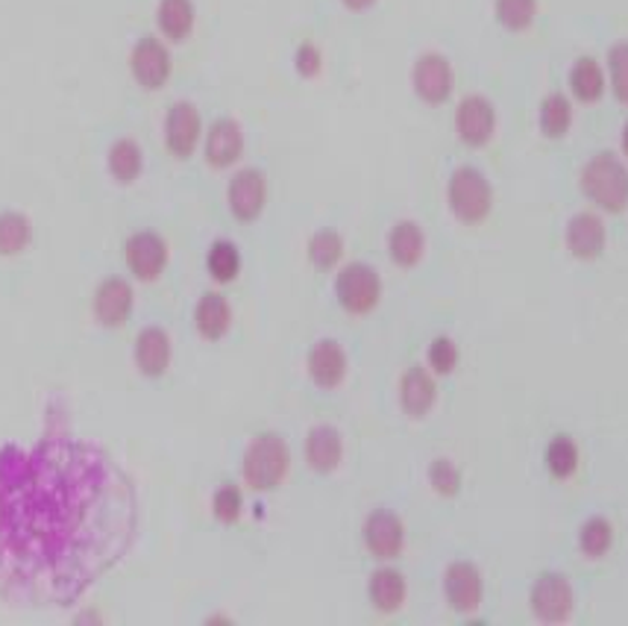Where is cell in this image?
<instances>
[{
    "mask_svg": "<svg viewBox=\"0 0 628 626\" xmlns=\"http://www.w3.org/2000/svg\"><path fill=\"white\" fill-rule=\"evenodd\" d=\"M138 529L129 477L77 438L0 450V597L68 606L118 565Z\"/></svg>",
    "mask_w": 628,
    "mask_h": 626,
    "instance_id": "6da1fadb",
    "label": "cell"
},
{
    "mask_svg": "<svg viewBox=\"0 0 628 626\" xmlns=\"http://www.w3.org/2000/svg\"><path fill=\"white\" fill-rule=\"evenodd\" d=\"M581 191L599 209L623 212L628 206V168L608 150L596 153L581 168Z\"/></svg>",
    "mask_w": 628,
    "mask_h": 626,
    "instance_id": "7a4b0ae2",
    "label": "cell"
},
{
    "mask_svg": "<svg viewBox=\"0 0 628 626\" xmlns=\"http://www.w3.org/2000/svg\"><path fill=\"white\" fill-rule=\"evenodd\" d=\"M291 467V453L282 436L262 433L250 441L244 453V483L253 491H274Z\"/></svg>",
    "mask_w": 628,
    "mask_h": 626,
    "instance_id": "3957f363",
    "label": "cell"
},
{
    "mask_svg": "<svg viewBox=\"0 0 628 626\" xmlns=\"http://www.w3.org/2000/svg\"><path fill=\"white\" fill-rule=\"evenodd\" d=\"M447 203L462 224H481L493 209L491 183L479 168L462 165L452 171L450 183H447Z\"/></svg>",
    "mask_w": 628,
    "mask_h": 626,
    "instance_id": "277c9868",
    "label": "cell"
},
{
    "mask_svg": "<svg viewBox=\"0 0 628 626\" xmlns=\"http://www.w3.org/2000/svg\"><path fill=\"white\" fill-rule=\"evenodd\" d=\"M335 298L350 315H367L382 298V279L370 265L353 262L335 277Z\"/></svg>",
    "mask_w": 628,
    "mask_h": 626,
    "instance_id": "5b68a950",
    "label": "cell"
},
{
    "mask_svg": "<svg viewBox=\"0 0 628 626\" xmlns=\"http://www.w3.org/2000/svg\"><path fill=\"white\" fill-rule=\"evenodd\" d=\"M412 86L414 95L429 103V107H441L452 98V89H455V71H452V62L438 53V50H429L417 57L412 68Z\"/></svg>",
    "mask_w": 628,
    "mask_h": 626,
    "instance_id": "8992f818",
    "label": "cell"
},
{
    "mask_svg": "<svg viewBox=\"0 0 628 626\" xmlns=\"http://www.w3.org/2000/svg\"><path fill=\"white\" fill-rule=\"evenodd\" d=\"M573 586L564 574H540L531 586V612L543 624H564L573 615Z\"/></svg>",
    "mask_w": 628,
    "mask_h": 626,
    "instance_id": "52a82bcc",
    "label": "cell"
},
{
    "mask_svg": "<svg viewBox=\"0 0 628 626\" xmlns=\"http://www.w3.org/2000/svg\"><path fill=\"white\" fill-rule=\"evenodd\" d=\"M455 136L467 145V148H485L497 133V110L488 98L481 95H467L455 110Z\"/></svg>",
    "mask_w": 628,
    "mask_h": 626,
    "instance_id": "ba28073f",
    "label": "cell"
},
{
    "mask_svg": "<svg viewBox=\"0 0 628 626\" xmlns=\"http://www.w3.org/2000/svg\"><path fill=\"white\" fill-rule=\"evenodd\" d=\"M171 68H174L171 53H167V48L156 36H145V39L136 41V48L129 53V71H133V80L141 89H162L171 80Z\"/></svg>",
    "mask_w": 628,
    "mask_h": 626,
    "instance_id": "9c48e42d",
    "label": "cell"
},
{
    "mask_svg": "<svg viewBox=\"0 0 628 626\" xmlns=\"http://www.w3.org/2000/svg\"><path fill=\"white\" fill-rule=\"evenodd\" d=\"M203 139V118L200 110L188 100H177L165 118V145L171 150V156L177 160H191L197 145Z\"/></svg>",
    "mask_w": 628,
    "mask_h": 626,
    "instance_id": "30bf717a",
    "label": "cell"
},
{
    "mask_svg": "<svg viewBox=\"0 0 628 626\" xmlns=\"http://www.w3.org/2000/svg\"><path fill=\"white\" fill-rule=\"evenodd\" d=\"M226 203L229 212L236 215L241 224H250L262 212L267 203V177L259 168H241L236 177L229 179V189H226Z\"/></svg>",
    "mask_w": 628,
    "mask_h": 626,
    "instance_id": "8fae6325",
    "label": "cell"
},
{
    "mask_svg": "<svg viewBox=\"0 0 628 626\" xmlns=\"http://www.w3.org/2000/svg\"><path fill=\"white\" fill-rule=\"evenodd\" d=\"M405 527L400 517L388 509H376L374 515L364 521V547L374 559L391 562L403 553Z\"/></svg>",
    "mask_w": 628,
    "mask_h": 626,
    "instance_id": "7c38bea8",
    "label": "cell"
},
{
    "mask_svg": "<svg viewBox=\"0 0 628 626\" xmlns=\"http://www.w3.org/2000/svg\"><path fill=\"white\" fill-rule=\"evenodd\" d=\"M443 594L455 612H462V615L476 612L481 606V597H485L479 567L473 562H452L443 574Z\"/></svg>",
    "mask_w": 628,
    "mask_h": 626,
    "instance_id": "4fadbf2b",
    "label": "cell"
},
{
    "mask_svg": "<svg viewBox=\"0 0 628 626\" xmlns=\"http://www.w3.org/2000/svg\"><path fill=\"white\" fill-rule=\"evenodd\" d=\"M124 259H127V268L129 274L136 279H156L167 265V245L162 236L156 233H136V236H129L127 248H124Z\"/></svg>",
    "mask_w": 628,
    "mask_h": 626,
    "instance_id": "5bb4252c",
    "label": "cell"
},
{
    "mask_svg": "<svg viewBox=\"0 0 628 626\" xmlns=\"http://www.w3.org/2000/svg\"><path fill=\"white\" fill-rule=\"evenodd\" d=\"M206 162L212 168H233L244 153V129L236 118H217L206 133Z\"/></svg>",
    "mask_w": 628,
    "mask_h": 626,
    "instance_id": "9a60e30c",
    "label": "cell"
},
{
    "mask_svg": "<svg viewBox=\"0 0 628 626\" xmlns=\"http://www.w3.org/2000/svg\"><path fill=\"white\" fill-rule=\"evenodd\" d=\"M309 377L317 388H338L347 377V353L344 348L332 341V338H321L312 350H309Z\"/></svg>",
    "mask_w": 628,
    "mask_h": 626,
    "instance_id": "2e32d148",
    "label": "cell"
},
{
    "mask_svg": "<svg viewBox=\"0 0 628 626\" xmlns=\"http://www.w3.org/2000/svg\"><path fill=\"white\" fill-rule=\"evenodd\" d=\"M133 312V289L127 279L109 277L95 291V318L103 327H124Z\"/></svg>",
    "mask_w": 628,
    "mask_h": 626,
    "instance_id": "e0dca14e",
    "label": "cell"
},
{
    "mask_svg": "<svg viewBox=\"0 0 628 626\" xmlns=\"http://www.w3.org/2000/svg\"><path fill=\"white\" fill-rule=\"evenodd\" d=\"M564 241L576 259H596L605 250V224L593 212H579L569 218Z\"/></svg>",
    "mask_w": 628,
    "mask_h": 626,
    "instance_id": "ac0fdd59",
    "label": "cell"
},
{
    "mask_svg": "<svg viewBox=\"0 0 628 626\" xmlns=\"http://www.w3.org/2000/svg\"><path fill=\"white\" fill-rule=\"evenodd\" d=\"M435 400H438V386H435L432 374L420 365H414L400 379V403L409 417H426L432 412Z\"/></svg>",
    "mask_w": 628,
    "mask_h": 626,
    "instance_id": "d6986e66",
    "label": "cell"
},
{
    "mask_svg": "<svg viewBox=\"0 0 628 626\" xmlns=\"http://www.w3.org/2000/svg\"><path fill=\"white\" fill-rule=\"evenodd\" d=\"M341 456H344V438L335 427L329 424H321L314 427L305 438V462L317 474H332L335 467L341 465Z\"/></svg>",
    "mask_w": 628,
    "mask_h": 626,
    "instance_id": "ffe728a7",
    "label": "cell"
},
{
    "mask_svg": "<svg viewBox=\"0 0 628 626\" xmlns=\"http://www.w3.org/2000/svg\"><path fill=\"white\" fill-rule=\"evenodd\" d=\"M136 365L145 377H162L171 365V338L165 329L148 327L136 338Z\"/></svg>",
    "mask_w": 628,
    "mask_h": 626,
    "instance_id": "44dd1931",
    "label": "cell"
},
{
    "mask_svg": "<svg viewBox=\"0 0 628 626\" xmlns=\"http://www.w3.org/2000/svg\"><path fill=\"white\" fill-rule=\"evenodd\" d=\"M194 324L197 333L206 338V341L224 338L226 333H229V324H233V309H229L224 295H217V291L203 295L194 309Z\"/></svg>",
    "mask_w": 628,
    "mask_h": 626,
    "instance_id": "7402d4cb",
    "label": "cell"
},
{
    "mask_svg": "<svg viewBox=\"0 0 628 626\" xmlns=\"http://www.w3.org/2000/svg\"><path fill=\"white\" fill-rule=\"evenodd\" d=\"M367 594H370L374 609H379L382 615H393V612L403 609L405 594H409L405 577L400 571H393V567H379L374 577H370Z\"/></svg>",
    "mask_w": 628,
    "mask_h": 626,
    "instance_id": "603a6c76",
    "label": "cell"
},
{
    "mask_svg": "<svg viewBox=\"0 0 628 626\" xmlns=\"http://www.w3.org/2000/svg\"><path fill=\"white\" fill-rule=\"evenodd\" d=\"M423 250H426V239H423L420 224H414V221L393 224L388 233V253L400 268H414L423 259Z\"/></svg>",
    "mask_w": 628,
    "mask_h": 626,
    "instance_id": "cb8c5ba5",
    "label": "cell"
},
{
    "mask_svg": "<svg viewBox=\"0 0 628 626\" xmlns=\"http://www.w3.org/2000/svg\"><path fill=\"white\" fill-rule=\"evenodd\" d=\"M194 3L191 0H159L156 27L167 41H186L194 30Z\"/></svg>",
    "mask_w": 628,
    "mask_h": 626,
    "instance_id": "d4e9b609",
    "label": "cell"
},
{
    "mask_svg": "<svg viewBox=\"0 0 628 626\" xmlns=\"http://www.w3.org/2000/svg\"><path fill=\"white\" fill-rule=\"evenodd\" d=\"M569 91L581 103H596L605 91V71L593 57H581L569 68Z\"/></svg>",
    "mask_w": 628,
    "mask_h": 626,
    "instance_id": "484cf974",
    "label": "cell"
},
{
    "mask_svg": "<svg viewBox=\"0 0 628 626\" xmlns=\"http://www.w3.org/2000/svg\"><path fill=\"white\" fill-rule=\"evenodd\" d=\"M538 124L547 139H564L573 127V103H569L567 95H561V91L547 95L540 103Z\"/></svg>",
    "mask_w": 628,
    "mask_h": 626,
    "instance_id": "4316f807",
    "label": "cell"
},
{
    "mask_svg": "<svg viewBox=\"0 0 628 626\" xmlns=\"http://www.w3.org/2000/svg\"><path fill=\"white\" fill-rule=\"evenodd\" d=\"M106 165L112 179H118L121 186H129V183H136L141 168H145V153L133 139H118L109 148Z\"/></svg>",
    "mask_w": 628,
    "mask_h": 626,
    "instance_id": "83f0119b",
    "label": "cell"
},
{
    "mask_svg": "<svg viewBox=\"0 0 628 626\" xmlns=\"http://www.w3.org/2000/svg\"><path fill=\"white\" fill-rule=\"evenodd\" d=\"M33 239V224L21 212H0V256H15Z\"/></svg>",
    "mask_w": 628,
    "mask_h": 626,
    "instance_id": "f1b7e54d",
    "label": "cell"
},
{
    "mask_svg": "<svg viewBox=\"0 0 628 626\" xmlns=\"http://www.w3.org/2000/svg\"><path fill=\"white\" fill-rule=\"evenodd\" d=\"M493 15L508 33L529 30L538 15V0H493Z\"/></svg>",
    "mask_w": 628,
    "mask_h": 626,
    "instance_id": "f546056e",
    "label": "cell"
},
{
    "mask_svg": "<svg viewBox=\"0 0 628 626\" xmlns=\"http://www.w3.org/2000/svg\"><path fill=\"white\" fill-rule=\"evenodd\" d=\"M543 462H547V471H550L552 477L567 479L573 477L576 467H579V448L573 445V438L555 436L550 445H547V456H543Z\"/></svg>",
    "mask_w": 628,
    "mask_h": 626,
    "instance_id": "4dcf8cb0",
    "label": "cell"
},
{
    "mask_svg": "<svg viewBox=\"0 0 628 626\" xmlns=\"http://www.w3.org/2000/svg\"><path fill=\"white\" fill-rule=\"evenodd\" d=\"M341 256H344V241H341V236L335 229H321V233H314L312 239H309V259H312L314 268H335L341 262Z\"/></svg>",
    "mask_w": 628,
    "mask_h": 626,
    "instance_id": "1f68e13d",
    "label": "cell"
},
{
    "mask_svg": "<svg viewBox=\"0 0 628 626\" xmlns=\"http://www.w3.org/2000/svg\"><path fill=\"white\" fill-rule=\"evenodd\" d=\"M209 274L217 279V283H233L238 277V271H241V253L233 241H215L212 248H209L206 256Z\"/></svg>",
    "mask_w": 628,
    "mask_h": 626,
    "instance_id": "d6a6232c",
    "label": "cell"
},
{
    "mask_svg": "<svg viewBox=\"0 0 628 626\" xmlns=\"http://www.w3.org/2000/svg\"><path fill=\"white\" fill-rule=\"evenodd\" d=\"M614 544V529L605 517H590L585 521V527L579 533V547L581 553L590 559H602Z\"/></svg>",
    "mask_w": 628,
    "mask_h": 626,
    "instance_id": "836d02e7",
    "label": "cell"
},
{
    "mask_svg": "<svg viewBox=\"0 0 628 626\" xmlns=\"http://www.w3.org/2000/svg\"><path fill=\"white\" fill-rule=\"evenodd\" d=\"M608 77L617 100L628 107V41H617L608 50Z\"/></svg>",
    "mask_w": 628,
    "mask_h": 626,
    "instance_id": "e575fe53",
    "label": "cell"
},
{
    "mask_svg": "<svg viewBox=\"0 0 628 626\" xmlns=\"http://www.w3.org/2000/svg\"><path fill=\"white\" fill-rule=\"evenodd\" d=\"M429 483L441 498H455L462 491V471L450 459H435L429 465Z\"/></svg>",
    "mask_w": 628,
    "mask_h": 626,
    "instance_id": "d590c367",
    "label": "cell"
},
{
    "mask_svg": "<svg viewBox=\"0 0 628 626\" xmlns=\"http://www.w3.org/2000/svg\"><path fill=\"white\" fill-rule=\"evenodd\" d=\"M212 512L221 524H236L244 512V498L236 486H221L212 498Z\"/></svg>",
    "mask_w": 628,
    "mask_h": 626,
    "instance_id": "8d00e7d4",
    "label": "cell"
},
{
    "mask_svg": "<svg viewBox=\"0 0 628 626\" xmlns=\"http://www.w3.org/2000/svg\"><path fill=\"white\" fill-rule=\"evenodd\" d=\"M426 359H429V368H432L435 374H452L455 365H459V348H455V341H452V338L438 336L432 345H429Z\"/></svg>",
    "mask_w": 628,
    "mask_h": 626,
    "instance_id": "74e56055",
    "label": "cell"
},
{
    "mask_svg": "<svg viewBox=\"0 0 628 626\" xmlns=\"http://www.w3.org/2000/svg\"><path fill=\"white\" fill-rule=\"evenodd\" d=\"M294 68L305 80H312V77L321 74V68H324V53H321V48H317L314 41H303V45L297 48Z\"/></svg>",
    "mask_w": 628,
    "mask_h": 626,
    "instance_id": "f35d334b",
    "label": "cell"
},
{
    "mask_svg": "<svg viewBox=\"0 0 628 626\" xmlns=\"http://www.w3.org/2000/svg\"><path fill=\"white\" fill-rule=\"evenodd\" d=\"M341 3H344L350 12H367L370 7H374L376 0H341Z\"/></svg>",
    "mask_w": 628,
    "mask_h": 626,
    "instance_id": "ab89813d",
    "label": "cell"
},
{
    "mask_svg": "<svg viewBox=\"0 0 628 626\" xmlns=\"http://www.w3.org/2000/svg\"><path fill=\"white\" fill-rule=\"evenodd\" d=\"M623 150H626V156H628V121H626V127H623Z\"/></svg>",
    "mask_w": 628,
    "mask_h": 626,
    "instance_id": "60d3db41",
    "label": "cell"
}]
</instances>
